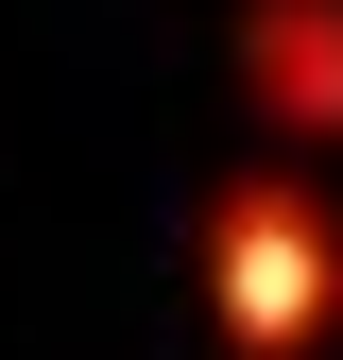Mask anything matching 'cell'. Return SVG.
<instances>
[{
	"mask_svg": "<svg viewBox=\"0 0 343 360\" xmlns=\"http://www.w3.org/2000/svg\"><path fill=\"white\" fill-rule=\"evenodd\" d=\"M206 326H224V360H326L343 343V223L292 172L206 189Z\"/></svg>",
	"mask_w": 343,
	"mask_h": 360,
	"instance_id": "obj_1",
	"label": "cell"
},
{
	"mask_svg": "<svg viewBox=\"0 0 343 360\" xmlns=\"http://www.w3.org/2000/svg\"><path fill=\"white\" fill-rule=\"evenodd\" d=\"M240 103L275 138H343V0H240Z\"/></svg>",
	"mask_w": 343,
	"mask_h": 360,
	"instance_id": "obj_2",
	"label": "cell"
}]
</instances>
